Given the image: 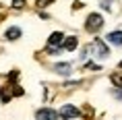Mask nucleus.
Masks as SVG:
<instances>
[{"mask_svg": "<svg viewBox=\"0 0 122 120\" xmlns=\"http://www.w3.org/2000/svg\"><path fill=\"white\" fill-rule=\"evenodd\" d=\"M102 25H103V17L93 13V15L87 17V25H85V27H87V31H93V33H95V31L102 29Z\"/></svg>", "mask_w": 122, "mask_h": 120, "instance_id": "f257e3e1", "label": "nucleus"}, {"mask_svg": "<svg viewBox=\"0 0 122 120\" xmlns=\"http://www.w3.org/2000/svg\"><path fill=\"white\" fill-rule=\"evenodd\" d=\"M35 120H58V112L52 108H41L35 112Z\"/></svg>", "mask_w": 122, "mask_h": 120, "instance_id": "f03ea898", "label": "nucleus"}, {"mask_svg": "<svg viewBox=\"0 0 122 120\" xmlns=\"http://www.w3.org/2000/svg\"><path fill=\"white\" fill-rule=\"evenodd\" d=\"M93 50L97 52V56H102V58L110 56V50H108V46L103 44V39H93Z\"/></svg>", "mask_w": 122, "mask_h": 120, "instance_id": "7ed1b4c3", "label": "nucleus"}, {"mask_svg": "<svg viewBox=\"0 0 122 120\" xmlns=\"http://www.w3.org/2000/svg\"><path fill=\"white\" fill-rule=\"evenodd\" d=\"M58 116L60 118H75V116H79V110L75 106H62V110H60Z\"/></svg>", "mask_w": 122, "mask_h": 120, "instance_id": "20e7f679", "label": "nucleus"}, {"mask_svg": "<svg viewBox=\"0 0 122 120\" xmlns=\"http://www.w3.org/2000/svg\"><path fill=\"white\" fill-rule=\"evenodd\" d=\"M62 42H64V35H62L60 31H56V33H52V35H50V39H48V46H50V48H58Z\"/></svg>", "mask_w": 122, "mask_h": 120, "instance_id": "39448f33", "label": "nucleus"}, {"mask_svg": "<svg viewBox=\"0 0 122 120\" xmlns=\"http://www.w3.org/2000/svg\"><path fill=\"white\" fill-rule=\"evenodd\" d=\"M110 42V44H114V46H122V31H112L108 33V37H106Z\"/></svg>", "mask_w": 122, "mask_h": 120, "instance_id": "423d86ee", "label": "nucleus"}, {"mask_svg": "<svg viewBox=\"0 0 122 120\" xmlns=\"http://www.w3.org/2000/svg\"><path fill=\"white\" fill-rule=\"evenodd\" d=\"M62 46H64V50H68V52H72L75 48L79 46V39L75 37V35H71V37H66L64 42H62Z\"/></svg>", "mask_w": 122, "mask_h": 120, "instance_id": "0eeeda50", "label": "nucleus"}, {"mask_svg": "<svg viewBox=\"0 0 122 120\" xmlns=\"http://www.w3.org/2000/svg\"><path fill=\"white\" fill-rule=\"evenodd\" d=\"M21 37V29L19 27H10V29H6V39H10V42H15V39Z\"/></svg>", "mask_w": 122, "mask_h": 120, "instance_id": "6e6552de", "label": "nucleus"}, {"mask_svg": "<svg viewBox=\"0 0 122 120\" xmlns=\"http://www.w3.org/2000/svg\"><path fill=\"white\" fill-rule=\"evenodd\" d=\"M56 70L62 73V75H68L71 73V64H56Z\"/></svg>", "mask_w": 122, "mask_h": 120, "instance_id": "1a4fd4ad", "label": "nucleus"}, {"mask_svg": "<svg viewBox=\"0 0 122 120\" xmlns=\"http://www.w3.org/2000/svg\"><path fill=\"white\" fill-rule=\"evenodd\" d=\"M112 83H114L116 87H122V75L120 73H114V75H112Z\"/></svg>", "mask_w": 122, "mask_h": 120, "instance_id": "9d476101", "label": "nucleus"}, {"mask_svg": "<svg viewBox=\"0 0 122 120\" xmlns=\"http://www.w3.org/2000/svg\"><path fill=\"white\" fill-rule=\"evenodd\" d=\"M25 6V0H13V8H23Z\"/></svg>", "mask_w": 122, "mask_h": 120, "instance_id": "9b49d317", "label": "nucleus"}, {"mask_svg": "<svg viewBox=\"0 0 122 120\" xmlns=\"http://www.w3.org/2000/svg\"><path fill=\"white\" fill-rule=\"evenodd\" d=\"M50 2H54V0H37V6H39V8H44V6H48Z\"/></svg>", "mask_w": 122, "mask_h": 120, "instance_id": "f8f14e48", "label": "nucleus"}, {"mask_svg": "<svg viewBox=\"0 0 122 120\" xmlns=\"http://www.w3.org/2000/svg\"><path fill=\"white\" fill-rule=\"evenodd\" d=\"M112 2H114V0H102V8H106V10H108Z\"/></svg>", "mask_w": 122, "mask_h": 120, "instance_id": "ddd939ff", "label": "nucleus"}, {"mask_svg": "<svg viewBox=\"0 0 122 120\" xmlns=\"http://www.w3.org/2000/svg\"><path fill=\"white\" fill-rule=\"evenodd\" d=\"M114 93H116V97H118V99H122V87H118Z\"/></svg>", "mask_w": 122, "mask_h": 120, "instance_id": "4468645a", "label": "nucleus"}, {"mask_svg": "<svg viewBox=\"0 0 122 120\" xmlns=\"http://www.w3.org/2000/svg\"><path fill=\"white\" fill-rule=\"evenodd\" d=\"M120 68H122V60H120Z\"/></svg>", "mask_w": 122, "mask_h": 120, "instance_id": "2eb2a0df", "label": "nucleus"}]
</instances>
